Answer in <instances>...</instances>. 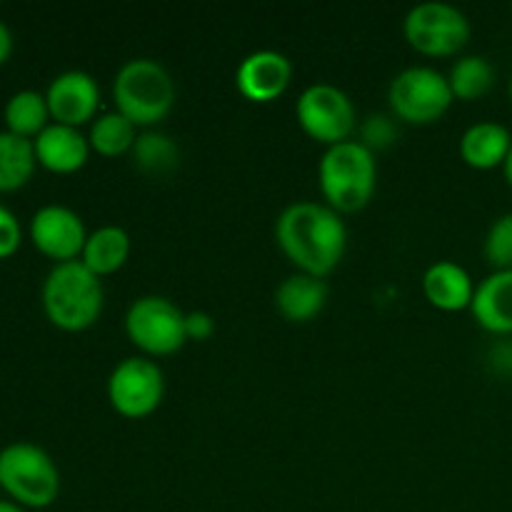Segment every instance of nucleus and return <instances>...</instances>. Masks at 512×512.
Here are the masks:
<instances>
[{"label":"nucleus","mask_w":512,"mask_h":512,"mask_svg":"<svg viewBox=\"0 0 512 512\" xmlns=\"http://www.w3.org/2000/svg\"><path fill=\"white\" fill-rule=\"evenodd\" d=\"M470 313L488 333L512 335V270H493L480 280Z\"/></svg>","instance_id":"2eb2a0df"},{"label":"nucleus","mask_w":512,"mask_h":512,"mask_svg":"<svg viewBox=\"0 0 512 512\" xmlns=\"http://www.w3.org/2000/svg\"><path fill=\"white\" fill-rule=\"evenodd\" d=\"M328 303V285L323 278L293 273L275 290V308L288 323H310Z\"/></svg>","instance_id":"f3484780"},{"label":"nucleus","mask_w":512,"mask_h":512,"mask_svg":"<svg viewBox=\"0 0 512 512\" xmlns=\"http://www.w3.org/2000/svg\"><path fill=\"white\" fill-rule=\"evenodd\" d=\"M295 115L308 138L318 140L323 145H338L350 140L358 115L355 105L345 90L330 83H315L300 93Z\"/></svg>","instance_id":"1a4fd4ad"},{"label":"nucleus","mask_w":512,"mask_h":512,"mask_svg":"<svg viewBox=\"0 0 512 512\" xmlns=\"http://www.w3.org/2000/svg\"><path fill=\"white\" fill-rule=\"evenodd\" d=\"M165 395V378L158 363L150 358H125L108 378V400L118 415L140 420L160 408Z\"/></svg>","instance_id":"9d476101"},{"label":"nucleus","mask_w":512,"mask_h":512,"mask_svg":"<svg viewBox=\"0 0 512 512\" xmlns=\"http://www.w3.org/2000/svg\"><path fill=\"white\" fill-rule=\"evenodd\" d=\"M35 148L33 140L15 135L10 130H0V190H18L33 175Z\"/></svg>","instance_id":"412c9836"},{"label":"nucleus","mask_w":512,"mask_h":512,"mask_svg":"<svg viewBox=\"0 0 512 512\" xmlns=\"http://www.w3.org/2000/svg\"><path fill=\"white\" fill-rule=\"evenodd\" d=\"M290 80L293 65L278 50H255L235 70V88L250 103H273L288 90Z\"/></svg>","instance_id":"ddd939ff"},{"label":"nucleus","mask_w":512,"mask_h":512,"mask_svg":"<svg viewBox=\"0 0 512 512\" xmlns=\"http://www.w3.org/2000/svg\"><path fill=\"white\" fill-rule=\"evenodd\" d=\"M130 258V235L118 225H103V228L88 233L85 248L80 253V263L95 273L98 278L113 275L128 263Z\"/></svg>","instance_id":"6ab92c4d"},{"label":"nucleus","mask_w":512,"mask_h":512,"mask_svg":"<svg viewBox=\"0 0 512 512\" xmlns=\"http://www.w3.org/2000/svg\"><path fill=\"white\" fill-rule=\"evenodd\" d=\"M30 240L40 253L53 258L55 263H68V260L80 258L88 233H85L83 218L73 208L50 203L35 210L30 218Z\"/></svg>","instance_id":"9b49d317"},{"label":"nucleus","mask_w":512,"mask_h":512,"mask_svg":"<svg viewBox=\"0 0 512 512\" xmlns=\"http://www.w3.org/2000/svg\"><path fill=\"white\" fill-rule=\"evenodd\" d=\"M135 125L130 123L125 115H120L118 110L113 113H103L93 120L88 133L90 150H95L103 158H118L133 150L138 133H135Z\"/></svg>","instance_id":"4be33fe9"},{"label":"nucleus","mask_w":512,"mask_h":512,"mask_svg":"<svg viewBox=\"0 0 512 512\" xmlns=\"http://www.w3.org/2000/svg\"><path fill=\"white\" fill-rule=\"evenodd\" d=\"M43 310L50 323L68 333H80L98 323L105 305L103 283L80 260L55 263L40 290Z\"/></svg>","instance_id":"f03ea898"},{"label":"nucleus","mask_w":512,"mask_h":512,"mask_svg":"<svg viewBox=\"0 0 512 512\" xmlns=\"http://www.w3.org/2000/svg\"><path fill=\"white\" fill-rule=\"evenodd\" d=\"M393 123L388 118H370L368 125L363 128V140L360 143L368 145L370 150L373 148H385V145L393 140Z\"/></svg>","instance_id":"bb28decb"},{"label":"nucleus","mask_w":512,"mask_h":512,"mask_svg":"<svg viewBox=\"0 0 512 512\" xmlns=\"http://www.w3.org/2000/svg\"><path fill=\"white\" fill-rule=\"evenodd\" d=\"M3 118L10 133L23 135V138H35V135L43 133L48 128L50 108L48 100H45V93H38V90H18L8 98L3 108Z\"/></svg>","instance_id":"aec40b11"},{"label":"nucleus","mask_w":512,"mask_h":512,"mask_svg":"<svg viewBox=\"0 0 512 512\" xmlns=\"http://www.w3.org/2000/svg\"><path fill=\"white\" fill-rule=\"evenodd\" d=\"M275 240L298 273L325 278L343 260L348 230L340 213H335L330 205L298 200L278 215Z\"/></svg>","instance_id":"f257e3e1"},{"label":"nucleus","mask_w":512,"mask_h":512,"mask_svg":"<svg viewBox=\"0 0 512 512\" xmlns=\"http://www.w3.org/2000/svg\"><path fill=\"white\" fill-rule=\"evenodd\" d=\"M503 175H505V180H508V185L512 188V148L508 153V160L503 163Z\"/></svg>","instance_id":"7c9ffc66"},{"label":"nucleus","mask_w":512,"mask_h":512,"mask_svg":"<svg viewBox=\"0 0 512 512\" xmlns=\"http://www.w3.org/2000/svg\"><path fill=\"white\" fill-rule=\"evenodd\" d=\"M508 90H510V100H512V78H510V88Z\"/></svg>","instance_id":"2f4dec72"},{"label":"nucleus","mask_w":512,"mask_h":512,"mask_svg":"<svg viewBox=\"0 0 512 512\" xmlns=\"http://www.w3.org/2000/svg\"><path fill=\"white\" fill-rule=\"evenodd\" d=\"M45 100H48L50 118L55 123L80 128V125L90 123L98 115V80L85 73V70H65V73L55 75L50 80L48 90H45Z\"/></svg>","instance_id":"f8f14e48"},{"label":"nucleus","mask_w":512,"mask_h":512,"mask_svg":"<svg viewBox=\"0 0 512 512\" xmlns=\"http://www.w3.org/2000/svg\"><path fill=\"white\" fill-rule=\"evenodd\" d=\"M318 178L325 205L335 213H358L373 200L378 163L368 145L360 140H345L325 150L318 165Z\"/></svg>","instance_id":"7ed1b4c3"},{"label":"nucleus","mask_w":512,"mask_h":512,"mask_svg":"<svg viewBox=\"0 0 512 512\" xmlns=\"http://www.w3.org/2000/svg\"><path fill=\"white\" fill-rule=\"evenodd\" d=\"M448 75L428 65L405 68L393 78L388 88V103L403 123L430 125L443 118L453 105Z\"/></svg>","instance_id":"6e6552de"},{"label":"nucleus","mask_w":512,"mask_h":512,"mask_svg":"<svg viewBox=\"0 0 512 512\" xmlns=\"http://www.w3.org/2000/svg\"><path fill=\"white\" fill-rule=\"evenodd\" d=\"M483 253L493 270H512V213L500 215L490 225Z\"/></svg>","instance_id":"393cba45"},{"label":"nucleus","mask_w":512,"mask_h":512,"mask_svg":"<svg viewBox=\"0 0 512 512\" xmlns=\"http://www.w3.org/2000/svg\"><path fill=\"white\" fill-rule=\"evenodd\" d=\"M10 50H13V35H10L8 25H5L3 20H0V65H3L5 60H8Z\"/></svg>","instance_id":"c85d7f7f"},{"label":"nucleus","mask_w":512,"mask_h":512,"mask_svg":"<svg viewBox=\"0 0 512 512\" xmlns=\"http://www.w3.org/2000/svg\"><path fill=\"white\" fill-rule=\"evenodd\" d=\"M0 488L23 508H48L60 493L58 465L40 445L10 443L0 450Z\"/></svg>","instance_id":"39448f33"},{"label":"nucleus","mask_w":512,"mask_h":512,"mask_svg":"<svg viewBox=\"0 0 512 512\" xmlns=\"http://www.w3.org/2000/svg\"><path fill=\"white\" fill-rule=\"evenodd\" d=\"M512 148V135L505 125L493 120H480L470 125L460 138V158L475 170L503 168Z\"/></svg>","instance_id":"a211bd4d"},{"label":"nucleus","mask_w":512,"mask_h":512,"mask_svg":"<svg viewBox=\"0 0 512 512\" xmlns=\"http://www.w3.org/2000/svg\"><path fill=\"white\" fill-rule=\"evenodd\" d=\"M0 512H25V508L13 500H0Z\"/></svg>","instance_id":"c756f323"},{"label":"nucleus","mask_w":512,"mask_h":512,"mask_svg":"<svg viewBox=\"0 0 512 512\" xmlns=\"http://www.w3.org/2000/svg\"><path fill=\"white\" fill-rule=\"evenodd\" d=\"M405 40L413 50L428 58H448L460 53L470 40V20L450 3H420L410 8L403 23Z\"/></svg>","instance_id":"0eeeda50"},{"label":"nucleus","mask_w":512,"mask_h":512,"mask_svg":"<svg viewBox=\"0 0 512 512\" xmlns=\"http://www.w3.org/2000/svg\"><path fill=\"white\" fill-rule=\"evenodd\" d=\"M130 153H133V160L140 173L153 175V178H163V175L173 173L180 163L178 143L170 135L155 133V130L138 135Z\"/></svg>","instance_id":"5701e85b"},{"label":"nucleus","mask_w":512,"mask_h":512,"mask_svg":"<svg viewBox=\"0 0 512 512\" xmlns=\"http://www.w3.org/2000/svg\"><path fill=\"white\" fill-rule=\"evenodd\" d=\"M35 158L43 168L53 173H75L88 163L90 143L78 128L63 123H50L48 128L33 138Z\"/></svg>","instance_id":"4468645a"},{"label":"nucleus","mask_w":512,"mask_h":512,"mask_svg":"<svg viewBox=\"0 0 512 512\" xmlns=\"http://www.w3.org/2000/svg\"><path fill=\"white\" fill-rule=\"evenodd\" d=\"M478 285L473 283L468 270L455 260H438L423 275V293L433 308L443 313H458L473 305Z\"/></svg>","instance_id":"dca6fc26"},{"label":"nucleus","mask_w":512,"mask_h":512,"mask_svg":"<svg viewBox=\"0 0 512 512\" xmlns=\"http://www.w3.org/2000/svg\"><path fill=\"white\" fill-rule=\"evenodd\" d=\"M20 240H23V228H20V220L15 218L13 210H8L5 205H0V258H8L15 250L20 248Z\"/></svg>","instance_id":"a878e982"},{"label":"nucleus","mask_w":512,"mask_h":512,"mask_svg":"<svg viewBox=\"0 0 512 512\" xmlns=\"http://www.w3.org/2000/svg\"><path fill=\"white\" fill-rule=\"evenodd\" d=\"M175 80L158 60L133 58L115 73V110L135 128H153L170 115L175 105Z\"/></svg>","instance_id":"20e7f679"},{"label":"nucleus","mask_w":512,"mask_h":512,"mask_svg":"<svg viewBox=\"0 0 512 512\" xmlns=\"http://www.w3.org/2000/svg\"><path fill=\"white\" fill-rule=\"evenodd\" d=\"M185 333H188V340H198V343L208 340L215 333L213 315L203 313V310L185 313Z\"/></svg>","instance_id":"cd10ccee"},{"label":"nucleus","mask_w":512,"mask_h":512,"mask_svg":"<svg viewBox=\"0 0 512 512\" xmlns=\"http://www.w3.org/2000/svg\"><path fill=\"white\" fill-rule=\"evenodd\" d=\"M455 100H478L495 85V68L483 55H463L448 75Z\"/></svg>","instance_id":"b1692460"},{"label":"nucleus","mask_w":512,"mask_h":512,"mask_svg":"<svg viewBox=\"0 0 512 512\" xmlns=\"http://www.w3.org/2000/svg\"><path fill=\"white\" fill-rule=\"evenodd\" d=\"M125 335L145 355H173L188 343L185 313L163 295H143L125 313Z\"/></svg>","instance_id":"423d86ee"}]
</instances>
